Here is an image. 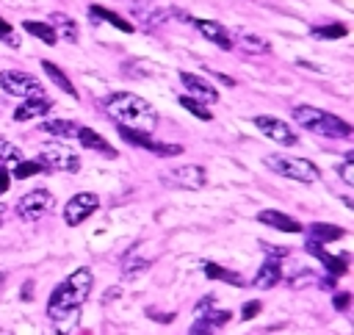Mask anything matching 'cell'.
I'll return each mask as SVG.
<instances>
[{
    "mask_svg": "<svg viewBox=\"0 0 354 335\" xmlns=\"http://www.w3.org/2000/svg\"><path fill=\"white\" fill-rule=\"evenodd\" d=\"M102 108H105V114H108L116 125L130 127V130L152 133L155 125H158L155 108H152L144 97H138V94H133V91H113V94H108V97L102 100Z\"/></svg>",
    "mask_w": 354,
    "mask_h": 335,
    "instance_id": "1",
    "label": "cell"
},
{
    "mask_svg": "<svg viewBox=\"0 0 354 335\" xmlns=\"http://www.w3.org/2000/svg\"><path fill=\"white\" fill-rule=\"evenodd\" d=\"M91 285H94L91 269H86V266L75 269L66 280H61V282L53 288V293H50V299H47V318L55 321V318H61V316H66V313H72V310H80V305H83V302L88 299V293H91Z\"/></svg>",
    "mask_w": 354,
    "mask_h": 335,
    "instance_id": "2",
    "label": "cell"
},
{
    "mask_svg": "<svg viewBox=\"0 0 354 335\" xmlns=\"http://www.w3.org/2000/svg\"><path fill=\"white\" fill-rule=\"evenodd\" d=\"M293 122L310 133H318L324 138H348L351 136V125L343 122L340 116L315 108V105H296L293 108Z\"/></svg>",
    "mask_w": 354,
    "mask_h": 335,
    "instance_id": "3",
    "label": "cell"
},
{
    "mask_svg": "<svg viewBox=\"0 0 354 335\" xmlns=\"http://www.w3.org/2000/svg\"><path fill=\"white\" fill-rule=\"evenodd\" d=\"M266 166L288 180H299V183H315L321 177L318 166L304 161V158H290V155H282V152H271L266 155Z\"/></svg>",
    "mask_w": 354,
    "mask_h": 335,
    "instance_id": "4",
    "label": "cell"
},
{
    "mask_svg": "<svg viewBox=\"0 0 354 335\" xmlns=\"http://www.w3.org/2000/svg\"><path fill=\"white\" fill-rule=\"evenodd\" d=\"M44 169L50 172H77L80 169V158L75 150H69L66 144H44L39 150V158H36Z\"/></svg>",
    "mask_w": 354,
    "mask_h": 335,
    "instance_id": "5",
    "label": "cell"
},
{
    "mask_svg": "<svg viewBox=\"0 0 354 335\" xmlns=\"http://www.w3.org/2000/svg\"><path fill=\"white\" fill-rule=\"evenodd\" d=\"M0 89H3L6 94L22 97V100H28V97H44L41 83H39L33 75L19 72V69H3V72H0Z\"/></svg>",
    "mask_w": 354,
    "mask_h": 335,
    "instance_id": "6",
    "label": "cell"
},
{
    "mask_svg": "<svg viewBox=\"0 0 354 335\" xmlns=\"http://www.w3.org/2000/svg\"><path fill=\"white\" fill-rule=\"evenodd\" d=\"M50 210H53V194L44 191V188H33V191L22 194L19 202H17V213L25 221H39Z\"/></svg>",
    "mask_w": 354,
    "mask_h": 335,
    "instance_id": "7",
    "label": "cell"
},
{
    "mask_svg": "<svg viewBox=\"0 0 354 335\" xmlns=\"http://www.w3.org/2000/svg\"><path fill=\"white\" fill-rule=\"evenodd\" d=\"M163 183L166 185H174V188H188V191H196V188H205L207 183V172L196 163H185V166H177V169H169L163 174Z\"/></svg>",
    "mask_w": 354,
    "mask_h": 335,
    "instance_id": "8",
    "label": "cell"
},
{
    "mask_svg": "<svg viewBox=\"0 0 354 335\" xmlns=\"http://www.w3.org/2000/svg\"><path fill=\"white\" fill-rule=\"evenodd\" d=\"M97 208H100V197L91 194V191H80V194H75V197L66 202V208H64V221H66L69 227H77V224H83Z\"/></svg>",
    "mask_w": 354,
    "mask_h": 335,
    "instance_id": "9",
    "label": "cell"
},
{
    "mask_svg": "<svg viewBox=\"0 0 354 335\" xmlns=\"http://www.w3.org/2000/svg\"><path fill=\"white\" fill-rule=\"evenodd\" d=\"M119 136L127 141V144H133V147H141V150H149V152H158V155H183V147L180 144H160V141H155L149 133H144V130H130V127H122L119 125Z\"/></svg>",
    "mask_w": 354,
    "mask_h": 335,
    "instance_id": "10",
    "label": "cell"
},
{
    "mask_svg": "<svg viewBox=\"0 0 354 335\" xmlns=\"http://www.w3.org/2000/svg\"><path fill=\"white\" fill-rule=\"evenodd\" d=\"M252 122H254V127H257L263 136H268V138L277 141V144L293 147V144L299 141V136L288 127V122H282V119H277V116H254Z\"/></svg>",
    "mask_w": 354,
    "mask_h": 335,
    "instance_id": "11",
    "label": "cell"
},
{
    "mask_svg": "<svg viewBox=\"0 0 354 335\" xmlns=\"http://www.w3.org/2000/svg\"><path fill=\"white\" fill-rule=\"evenodd\" d=\"M230 318H232V313L230 310H218V307H213L210 313H205V316H196L194 318V324H191V329H188V335H216L224 324H230Z\"/></svg>",
    "mask_w": 354,
    "mask_h": 335,
    "instance_id": "12",
    "label": "cell"
},
{
    "mask_svg": "<svg viewBox=\"0 0 354 335\" xmlns=\"http://www.w3.org/2000/svg\"><path fill=\"white\" fill-rule=\"evenodd\" d=\"M304 249H307L310 255H315V257L324 263V269L329 271V277H343V274L348 271V255H329V252L324 249V244H318V241H307Z\"/></svg>",
    "mask_w": 354,
    "mask_h": 335,
    "instance_id": "13",
    "label": "cell"
},
{
    "mask_svg": "<svg viewBox=\"0 0 354 335\" xmlns=\"http://www.w3.org/2000/svg\"><path fill=\"white\" fill-rule=\"evenodd\" d=\"M180 80H183L185 91H191V97L199 100L202 105L218 102V91H216L213 83H207L205 78H199V75H194V72H180Z\"/></svg>",
    "mask_w": 354,
    "mask_h": 335,
    "instance_id": "14",
    "label": "cell"
},
{
    "mask_svg": "<svg viewBox=\"0 0 354 335\" xmlns=\"http://www.w3.org/2000/svg\"><path fill=\"white\" fill-rule=\"evenodd\" d=\"M194 28H196L205 39H210L213 44H218L221 50H232V39H230V33H227L224 25H218V22H213V19H194Z\"/></svg>",
    "mask_w": 354,
    "mask_h": 335,
    "instance_id": "15",
    "label": "cell"
},
{
    "mask_svg": "<svg viewBox=\"0 0 354 335\" xmlns=\"http://www.w3.org/2000/svg\"><path fill=\"white\" fill-rule=\"evenodd\" d=\"M257 221H263V224H268V227H274L279 233H301L304 230L293 216L279 213V210H260L257 213Z\"/></svg>",
    "mask_w": 354,
    "mask_h": 335,
    "instance_id": "16",
    "label": "cell"
},
{
    "mask_svg": "<svg viewBox=\"0 0 354 335\" xmlns=\"http://www.w3.org/2000/svg\"><path fill=\"white\" fill-rule=\"evenodd\" d=\"M279 280H282V266H279V260L266 257V263L257 269V274H254L252 285H254L257 291H268V288H274Z\"/></svg>",
    "mask_w": 354,
    "mask_h": 335,
    "instance_id": "17",
    "label": "cell"
},
{
    "mask_svg": "<svg viewBox=\"0 0 354 335\" xmlns=\"http://www.w3.org/2000/svg\"><path fill=\"white\" fill-rule=\"evenodd\" d=\"M47 111H50V100L47 97H28L14 108V122H28V119H36V116H41Z\"/></svg>",
    "mask_w": 354,
    "mask_h": 335,
    "instance_id": "18",
    "label": "cell"
},
{
    "mask_svg": "<svg viewBox=\"0 0 354 335\" xmlns=\"http://www.w3.org/2000/svg\"><path fill=\"white\" fill-rule=\"evenodd\" d=\"M77 141L86 147V150H91V152H102V155H108V158H116L119 152L105 141V136H100L97 130H91V127H77Z\"/></svg>",
    "mask_w": 354,
    "mask_h": 335,
    "instance_id": "19",
    "label": "cell"
},
{
    "mask_svg": "<svg viewBox=\"0 0 354 335\" xmlns=\"http://www.w3.org/2000/svg\"><path fill=\"white\" fill-rule=\"evenodd\" d=\"M39 130L41 133H47V136H55V138H77V125L75 122H69V119H47V122H41L39 125Z\"/></svg>",
    "mask_w": 354,
    "mask_h": 335,
    "instance_id": "20",
    "label": "cell"
},
{
    "mask_svg": "<svg viewBox=\"0 0 354 335\" xmlns=\"http://www.w3.org/2000/svg\"><path fill=\"white\" fill-rule=\"evenodd\" d=\"M88 17H94V19H102V22H108V25L119 28L122 33H133V30H136V25H133V22H127L124 17H119L116 11H111V8H102V6H88Z\"/></svg>",
    "mask_w": 354,
    "mask_h": 335,
    "instance_id": "21",
    "label": "cell"
},
{
    "mask_svg": "<svg viewBox=\"0 0 354 335\" xmlns=\"http://www.w3.org/2000/svg\"><path fill=\"white\" fill-rule=\"evenodd\" d=\"M202 271H205L207 280H221V282H230V285H243V277H241L238 271H232V269H227V266H218V263H213V260H205V263H202Z\"/></svg>",
    "mask_w": 354,
    "mask_h": 335,
    "instance_id": "22",
    "label": "cell"
},
{
    "mask_svg": "<svg viewBox=\"0 0 354 335\" xmlns=\"http://www.w3.org/2000/svg\"><path fill=\"white\" fill-rule=\"evenodd\" d=\"M22 30H25V33H30V36H36V39H41L44 44H55V42H58V33H55V28H53L50 22L25 19V22H22Z\"/></svg>",
    "mask_w": 354,
    "mask_h": 335,
    "instance_id": "23",
    "label": "cell"
},
{
    "mask_svg": "<svg viewBox=\"0 0 354 335\" xmlns=\"http://www.w3.org/2000/svg\"><path fill=\"white\" fill-rule=\"evenodd\" d=\"M41 69H44V75H47V78H50V80H53V83H55L61 91H66L69 97H75V100H77V91H75L72 80H69V78L61 72V66H58V64H53V61H41Z\"/></svg>",
    "mask_w": 354,
    "mask_h": 335,
    "instance_id": "24",
    "label": "cell"
},
{
    "mask_svg": "<svg viewBox=\"0 0 354 335\" xmlns=\"http://www.w3.org/2000/svg\"><path fill=\"white\" fill-rule=\"evenodd\" d=\"M130 8L136 11V17L141 19V22H149V25H160L163 22V11H158L155 8V3H149V0H130Z\"/></svg>",
    "mask_w": 354,
    "mask_h": 335,
    "instance_id": "25",
    "label": "cell"
},
{
    "mask_svg": "<svg viewBox=\"0 0 354 335\" xmlns=\"http://www.w3.org/2000/svg\"><path fill=\"white\" fill-rule=\"evenodd\" d=\"M335 238H343V230L340 227H332V224H324V221H315L310 224V241H335Z\"/></svg>",
    "mask_w": 354,
    "mask_h": 335,
    "instance_id": "26",
    "label": "cell"
},
{
    "mask_svg": "<svg viewBox=\"0 0 354 335\" xmlns=\"http://www.w3.org/2000/svg\"><path fill=\"white\" fill-rule=\"evenodd\" d=\"M19 161H22V150L14 147L8 138H0V169H6L8 163L14 166V163H19Z\"/></svg>",
    "mask_w": 354,
    "mask_h": 335,
    "instance_id": "27",
    "label": "cell"
},
{
    "mask_svg": "<svg viewBox=\"0 0 354 335\" xmlns=\"http://www.w3.org/2000/svg\"><path fill=\"white\" fill-rule=\"evenodd\" d=\"M315 39H343L346 33H348V28L343 25V22H332V25H318V28H313L310 30Z\"/></svg>",
    "mask_w": 354,
    "mask_h": 335,
    "instance_id": "28",
    "label": "cell"
},
{
    "mask_svg": "<svg viewBox=\"0 0 354 335\" xmlns=\"http://www.w3.org/2000/svg\"><path fill=\"white\" fill-rule=\"evenodd\" d=\"M53 22H58V25H53V28H58L64 39H69V42H77V25H75V19H72V17H64V14H53ZM58 30H55V33H58Z\"/></svg>",
    "mask_w": 354,
    "mask_h": 335,
    "instance_id": "29",
    "label": "cell"
},
{
    "mask_svg": "<svg viewBox=\"0 0 354 335\" xmlns=\"http://www.w3.org/2000/svg\"><path fill=\"white\" fill-rule=\"evenodd\" d=\"M238 47H241L243 53H249V55H263V53H268V42H263V39H257V36H238Z\"/></svg>",
    "mask_w": 354,
    "mask_h": 335,
    "instance_id": "30",
    "label": "cell"
},
{
    "mask_svg": "<svg viewBox=\"0 0 354 335\" xmlns=\"http://www.w3.org/2000/svg\"><path fill=\"white\" fill-rule=\"evenodd\" d=\"M180 105H183L185 111H191L194 116H199L202 122H210V119H213V114L207 111V105H202L199 100H194V97H188V94H180Z\"/></svg>",
    "mask_w": 354,
    "mask_h": 335,
    "instance_id": "31",
    "label": "cell"
},
{
    "mask_svg": "<svg viewBox=\"0 0 354 335\" xmlns=\"http://www.w3.org/2000/svg\"><path fill=\"white\" fill-rule=\"evenodd\" d=\"M39 172H44V166H41L39 161H28V158H22L19 163H14V169H11V174H14L17 180L33 177V174H39Z\"/></svg>",
    "mask_w": 354,
    "mask_h": 335,
    "instance_id": "32",
    "label": "cell"
},
{
    "mask_svg": "<svg viewBox=\"0 0 354 335\" xmlns=\"http://www.w3.org/2000/svg\"><path fill=\"white\" fill-rule=\"evenodd\" d=\"M340 180L346 183V185H354V152H346V158H343V163H340Z\"/></svg>",
    "mask_w": 354,
    "mask_h": 335,
    "instance_id": "33",
    "label": "cell"
},
{
    "mask_svg": "<svg viewBox=\"0 0 354 335\" xmlns=\"http://www.w3.org/2000/svg\"><path fill=\"white\" fill-rule=\"evenodd\" d=\"M147 269H149V260H127L124 269H122V277H127V280L130 277H141Z\"/></svg>",
    "mask_w": 354,
    "mask_h": 335,
    "instance_id": "34",
    "label": "cell"
},
{
    "mask_svg": "<svg viewBox=\"0 0 354 335\" xmlns=\"http://www.w3.org/2000/svg\"><path fill=\"white\" fill-rule=\"evenodd\" d=\"M260 246H263L266 257H271V260H279V257H288L290 255L288 246H277V244H260Z\"/></svg>",
    "mask_w": 354,
    "mask_h": 335,
    "instance_id": "35",
    "label": "cell"
},
{
    "mask_svg": "<svg viewBox=\"0 0 354 335\" xmlns=\"http://www.w3.org/2000/svg\"><path fill=\"white\" fill-rule=\"evenodd\" d=\"M0 42H8L11 47H17V44H19V39L14 36V30H11V25H8V22H6L3 17H0Z\"/></svg>",
    "mask_w": 354,
    "mask_h": 335,
    "instance_id": "36",
    "label": "cell"
},
{
    "mask_svg": "<svg viewBox=\"0 0 354 335\" xmlns=\"http://www.w3.org/2000/svg\"><path fill=\"white\" fill-rule=\"evenodd\" d=\"M260 307H263V305H260L257 299H252V302H246V305L241 307V318H243V321H252V318H254V316L260 313Z\"/></svg>",
    "mask_w": 354,
    "mask_h": 335,
    "instance_id": "37",
    "label": "cell"
},
{
    "mask_svg": "<svg viewBox=\"0 0 354 335\" xmlns=\"http://www.w3.org/2000/svg\"><path fill=\"white\" fill-rule=\"evenodd\" d=\"M213 307H216V296H213V293H207V296H205L202 302H196L194 313H196V316H205V313H210Z\"/></svg>",
    "mask_w": 354,
    "mask_h": 335,
    "instance_id": "38",
    "label": "cell"
},
{
    "mask_svg": "<svg viewBox=\"0 0 354 335\" xmlns=\"http://www.w3.org/2000/svg\"><path fill=\"white\" fill-rule=\"evenodd\" d=\"M332 305H335L337 310H346V307L351 305V293H348V291H340V293L332 299Z\"/></svg>",
    "mask_w": 354,
    "mask_h": 335,
    "instance_id": "39",
    "label": "cell"
},
{
    "mask_svg": "<svg viewBox=\"0 0 354 335\" xmlns=\"http://www.w3.org/2000/svg\"><path fill=\"white\" fill-rule=\"evenodd\" d=\"M8 185H11V174H8L6 169H0V194H6Z\"/></svg>",
    "mask_w": 354,
    "mask_h": 335,
    "instance_id": "40",
    "label": "cell"
},
{
    "mask_svg": "<svg viewBox=\"0 0 354 335\" xmlns=\"http://www.w3.org/2000/svg\"><path fill=\"white\" fill-rule=\"evenodd\" d=\"M216 78H218L221 83H227V86H235V80H232V78H227V75H221V72H216Z\"/></svg>",
    "mask_w": 354,
    "mask_h": 335,
    "instance_id": "41",
    "label": "cell"
},
{
    "mask_svg": "<svg viewBox=\"0 0 354 335\" xmlns=\"http://www.w3.org/2000/svg\"><path fill=\"white\" fill-rule=\"evenodd\" d=\"M0 224H3V205H0Z\"/></svg>",
    "mask_w": 354,
    "mask_h": 335,
    "instance_id": "42",
    "label": "cell"
}]
</instances>
